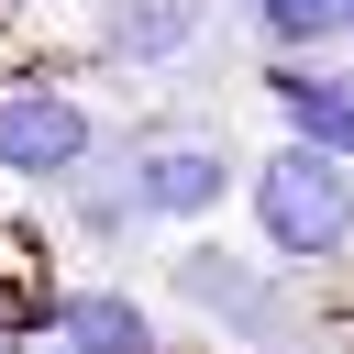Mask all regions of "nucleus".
Returning a JSON list of instances; mask_svg holds the SVG:
<instances>
[{
  "instance_id": "obj_1",
  "label": "nucleus",
  "mask_w": 354,
  "mask_h": 354,
  "mask_svg": "<svg viewBox=\"0 0 354 354\" xmlns=\"http://www.w3.org/2000/svg\"><path fill=\"white\" fill-rule=\"evenodd\" d=\"M166 310H188L221 354H321L332 321H321V277H288L266 254H232L221 232H177L166 254Z\"/></svg>"
},
{
  "instance_id": "obj_2",
  "label": "nucleus",
  "mask_w": 354,
  "mask_h": 354,
  "mask_svg": "<svg viewBox=\"0 0 354 354\" xmlns=\"http://www.w3.org/2000/svg\"><path fill=\"white\" fill-rule=\"evenodd\" d=\"M243 221H254V254L288 266V277H343L354 266V166L321 155V144H266L243 155Z\"/></svg>"
},
{
  "instance_id": "obj_3",
  "label": "nucleus",
  "mask_w": 354,
  "mask_h": 354,
  "mask_svg": "<svg viewBox=\"0 0 354 354\" xmlns=\"http://www.w3.org/2000/svg\"><path fill=\"white\" fill-rule=\"evenodd\" d=\"M122 188L144 210V232H210L243 188V144L210 122V111H133L122 122Z\"/></svg>"
},
{
  "instance_id": "obj_4",
  "label": "nucleus",
  "mask_w": 354,
  "mask_h": 354,
  "mask_svg": "<svg viewBox=\"0 0 354 354\" xmlns=\"http://www.w3.org/2000/svg\"><path fill=\"white\" fill-rule=\"evenodd\" d=\"M111 144V111L77 66H11L0 77V199H55Z\"/></svg>"
},
{
  "instance_id": "obj_5",
  "label": "nucleus",
  "mask_w": 354,
  "mask_h": 354,
  "mask_svg": "<svg viewBox=\"0 0 354 354\" xmlns=\"http://www.w3.org/2000/svg\"><path fill=\"white\" fill-rule=\"evenodd\" d=\"M221 0H88V44L77 77H177L188 55H210Z\"/></svg>"
},
{
  "instance_id": "obj_6",
  "label": "nucleus",
  "mask_w": 354,
  "mask_h": 354,
  "mask_svg": "<svg viewBox=\"0 0 354 354\" xmlns=\"http://www.w3.org/2000/svg\"><path fill=\"white\" fill-rule=\"evenodd\" d=\"M22 354H166V321H155V299L133 277H55Z\"/></svg>"
},
{
  "instance_id": "obj_7",
  "label": "nucleus",
  "mask_w": 354,
  "mask_h": 354,
  "mask_svg": "<svg viewBox=\"0 0 354 354\" xmlns=\"http://www.w3.org/2000/svg\"><path fill=\"white\" fill-rule=\"evenodd\" d=\"M254 100L288 144H321L354 166V55H254Z\"/></svg>"
},
{
  "instance_id": "obj_8",
  "label": "nucleus",
  "mask_w": 354,
  "mask_h": 354,
  "mask_svg": "<svg viewBox=\"0 0 354 354\" xmlns=\"http://www.w3.org/2000/svg\"><path fill=\"white\" fill-rule=\"evenodd\" d=\"M254 55H343V0H221Z\"/></svg>"
},
{
  "instance_id": "obj_9",
  "label": "nucleus",
  "mask_w": 354,
  "mask_h": 354,
  "mask_svg": "<svg viewBox=\"0 0 354 354\" xmlns=\"http://www.w3.org/2000/svg\"><path fill=\"white\" fill-rule=\"evenodd\" d=\"M166 354H221V343L210 332H166Z\"/></svg>"
},
{
  "instance_id": "obj_10",
  "label": "nucleus",
  "mask_w": 354,
  "mask_h": 354,
  "mask_svg": "<svg viewBox=\"0 0 354 354\" xmlns=\"http://www.w3.org/2000/svg\"><path fill=\"white\" fill-rule=\"evenodd\" d=\"M22 22H33V0H0V33H22Z\"/></svg>"
},
{
  "instance_id": "obj_11",
  "label": "nucleus",
  "mask_w": 354,
  "mask_h": 354,
  "mask_svg": "<svg viewBox=\"0 0 354 354\" xmlns=\"http://www.w3.org/2000/svg\"><path fill=\"white\" fill-rule=\"evenodd\" d=\"M343 55H354V0H343Z\"/></svg>"
},
{
  "instance_id": "obj_12",
  "label": "nucleus",
  "mask_w": 354,
  "mask_h": 354,
  "mask_svg": "<svg viewBox=\"0 0 354 354\" xmlns=\"http://www.w3.org/2000/svg\"><path fill=\"white\" fill-rule=\"evenodd\" d=\"M0 354H22V343H11V321H0Z\"/></svg>"
}]
</instances>
